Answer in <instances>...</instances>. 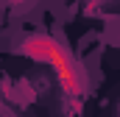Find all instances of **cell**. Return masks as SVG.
Wrapping results in <instances>:
<instances>
[{
    "instance_id": "7a4b0ae2",
    "label": "cell",
    "mask_w": 120,
    "mask_h": 117,
    "mask_svg": "<svg viewBox=\"0 0 120 117\" xmlns=\"http://www.w3.org/2000/svg\"><path fill=\"white\" fill-rule=\"evenodd\" d=\"M6 3H11V6H22V3H28V0H6Z\"/></svg>"
},
{
    "instance_id": "6da1fadb",
    "label": "cell",
    "mask_w": 120,
    "mask_h": 117,
    "mask_svg": "<svg viewBox=\"0 0 120 117\" xmlns=\"http://www.w3.org/2000/svg\"><path fill=\"white\" fill-rule=\"evenodd\" d=\"M17 53L34 58V61H42V64H50L59 75V84L67 95L78 98L87 92V75L81 70V64L70 56V50L61 45L59 39L48 36V33H31L25 36L20 45H17Z\"/></svg>"
}]
</instances>
